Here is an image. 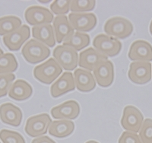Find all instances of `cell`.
I'll use <instances>...</instances> for the list:
<instances>
[{"label": "cell", "mask_w": 152, "mask_h": 143, "mask_svg": "<svg viewBox=\"0 0 152 143\" xmlns=\"http://www.w3.org/2000/svg\"><path fill=\"white\" fill-rule=\"evenodd\" d=\"M21 54L27 62L36 64L47 59L50 55V50L41 42L31 39L23 47Z\"/></svg>", "instance_id": "1"}, {"label": "cell", "mask_w": 152, "mask_h": 143, "mask_svg": "<svg viewBox=\"0 0 152 143\" xmlns=\"http://www.w3.org/2000/svg\"><path fill=\"white\" fill-rule=\"evenodd\" d=\"M107 34L116 39H125L129 37L133 31V25L129 20L123 17H113L108 19L104 24Z\"/></svg>", "instance_id": "2"}, {"label": "cell", "mask_w": 152, "mask_h": 143, "mask_svg": "<svg viewBox=\"0 0 152 143\" xmlns=\"http://www.w3.org/2000/svg\"><path fill=\"white\" fill-rule=\"evenodd\" d=\"M62 73V69L53 58H50L34 69L35 78L46 84H51Z\"/></svg>", "instance_id": "3"}, {"label": "cell", "mask_w": 152, "mask_h": 143, "mask_svg": "<svg viewBox=\"0 0 152 143\" xmlns=\"http://www.w3.org/2000/svg\"><path fill=\"white\" fill-rule=\"evenodd\" d=\"M54 59L62 69L65 70H74L78 63V55L74 49L66 46H58L53 53Z\"/></svg>", "instance_id": "4"}, {"label": "cell", "mask_w": 152, "mask_h": 143, "mask_svg": "<svg viewBox=\"0 0 152 143\" xmlns=\"http://www.w3.org/2000/svg\"><path fill=\"white\" fill-rule=\"evenodd\" d=\"M93 45L95 50L107 57L116 56L122 50L121 42L116 38L110 37L103 34L95 37Z\"/></svg>", "instance_id": "5"}, {"label": "cell", "mask_w": 152, "mask_h": 143, "mask_svg": "<svg viewBox=\"0 0 152 143\" xmlns=\"http://www.w3.org/2000/svg\"><path fill=\"white\" fill-rule=\"evenodd\" d=\"M52 120L47 114H41L28 118L24 131L31 137H40L47 133Z\"/></svg>", "instance_id": "6"}, {"label": "cell", "mask_w": 152, "mask_h": 143, "mask_svg": "<svg viewBox=\"0 0 152 143\" xmlns=\"http://www.w3.org/2000/svg\"><path fill=\"white\" fill-rule=\"evenodd\" d=\"M142 112L134 106H126L123 110L121 125L123 129L129 132L137 133L139 132L144 122Z\"/></svg>", "instance_id": "7"}, {"label": "cell", "mask_w": 152, "mask_h": 143, "mask_svg": "<svg viewBox=\"0 0 152 143\" xmlns=\"http://www.w3.org/2000/svg\"><path fill=\"white\" fill-rule=\"evenodd\" d=\"M128 77L133 83L146 84L151 79V64L144 61L132 62L129 66Z\"/></svg>", "instance_id": "8"}, {"label": "cell", "mask_w": 152, "mask_h": 143, "mask_svg": "<svg viewBox=\"0 0 152 143\" xmlns=\"http://www.w3.org/2000/svg\"><path fill=\"white\" fill-rule=\"evenodd\" d=\"M69 21L72 27L78 32H88L96 27L97 19L94 13L72 12L69 15Z\"/></svg>", "instance_id": "9"}, {"label": "cell", "mask_w": 152, "mask_h": 143, "mask_svg": "<svg viewBox=\"0 0 152 143\" xmlns=\"http://www.w3.org/2000/svg\"><path fill=\"white\" fill-rule=\"evenodd\" d=\"M24 18L30 25L35 26L50 24L53 21V15L48 9L41 6H31L24 13Z\"/></svg>", "instance_id": "10"}, {"label": "cell", "mask_w": 152, "mask_h": 143, "mask_svg": "<svg viewBox=\"0 0 152 143\" xmlns=\"http://www.w3.org/2000/svg\"><path fill=\"white\" fill-rule=\"evenodd\" d=\"M31 36V30L26 24H23L19 28L2 37L5 46L12 51H18L21 49L24 42Z\"/></svg>", "instance_id": "11"}, {"label": "cell", "mask_w": 152, "mask_h": 143, "mask_svg": "<svg viewBox=\"0 0 152 143\" xmlns=\"http://www.w3.org/2000/svg\"><path fill=\"white\" fill-rule=\"evenodd\" d=\"M107 60H108L107 56L92 47L83 50L78 56L79 66L88 69V71H94L100 64Z\"/></svg>", "instance_id": "12"}, {"label": "cell", "mask_w": 152, "mask_h": 143, "mask_svg": "<svg viewBox=\"0 0 152 143\" xmlns=\"http://www.w3.org/2000/svg\"><path fill=\"white\" fill-rule=\"evenodd\" d=\"M80 114V106L74 100H67L59 105L53 107L51 114L54 119L74 120L78 117Z\"/></svg>", "instance_id": "13"}, {"label": "cell", "mask_w": 152, "mask_h": 143, "mask_svg": "<svg viewBox=\"0 0 152 143\" xmlns=\"http://www.w3.org/2000/svg\"><path fill=\"white\" fill-rule=\"evenodd\" d=\"M128 56L133 61H152L151 45L145 40H135L132 43L129 50Z\"/></svg>", "instance_id": "14"}, {"label": "cell", "mask_w": 152, "mask_h": 143, "mask_svg": "<svg viewBox=\"0 0 152 143\" xmlns=\"http://www.w3.org/2000/svg\"><path fill=\"white\" fill-rule=\"evenodd\" d=\"M21 109L12 103L0 105V120L2 122L12 126H19L22 120Z\"/></svg>", "instance_id": "15"}, {"label": "cell", "mask_w": 152, "mask_h": 143, "mask_svg": "<svg viewBox=\"0 0 152 143\" xmlns=\"http://www.w3.org/2000/svg\"><path fill=\"white\" fill-rule=\"evenodd\" d=\"M94 72V76L97 84L103 88L110 86L114 79V66L111 61L107 60L97 66Z\"/></svg>", "instance_id": "16"}, {"label": "cell", "mask_w": 152, "mask_h": 143, "mask_svg": "<svg viewBox=\"0 0 152 143\" xmlns=\"http://www.w3.org/2000/svg\"><path fill=\"white\" fill-rule=\"evenodd\" d=\"M75 88V84L72 73H64L52 84L50 94L53 98H58L67 92L74 91Z\"/></svg>", "instance_id": "17"}, {"label": "cell", "mask_w": 152, "mask_h": 143, "mask_svg": "<svg viewBox=\"0 0 152 143\" xmlns=\"http://www.w3.org/2000/svg\"><path fill=\"white\" fill-rule=\"evenodd\" d=\"M53 31L55 38L58 43L66 40L75 32L69 19L66 15L56 16L53 19Z\"/></svg>", "instance_id": "18"}, {"label": "cell", "mask_w": 152, "mask_h": 143, "mask_svg": "<svg viewBox=\"0 0 152 143\" xmlns=\"http://www.w3.org/2000/svg\"><path fill=\"white\" fill-rule=\"evenodd\" d=\"M75 87L81 92H90L96 87L94 75L90 71L77 69L74 73Z\"/></svg>", "instance_id": "19"}, {"label": "cell", "mask_w": 152, "mask_h": 143, "mask_svg": "<svg viewBox=\"0 0 152 143\" xmlns=\"http://www.w3.org/2000/svg\"><path fill=\"white\" fill-rule=\"evenodd\" d=\"M32 35L34 40L41 42L48 47H53L56 44L55 34L53 26L50 24L35 26L32 28Z\"/></svg>", "instance_id": "20"}, {"label": "cell", "mask_w": 152, "mask_h": 143, "mask_svg": "<svg viewBox=\"0 0 152 143\" xmlns=\"http://www.w3.org/2000/svg\"><path fill=\"white\" fill-rule=\"evenodd\" d=\"M8 94L10 98L21 101L29 98L33 94V88L26 81L18 79L12 84Z\"/></svg>", "instance_id": "21"}, {"label": "cell", "mask_w": 152, "mask_h": 143, "mask_svg": "<svg viewBox=\"0 0 152 143\" xmlns=\"http://www.w3.org/2000/svg\"><path fill=\"white\" fill-rule=\"evenodd\" d=\"M75 129L74 122L67 120L52 121L49 126V133L56 138H65L70 136Z\"/></svg>", "instance_id": "22"}, {"label": "cell", "mask_w": 152, "mask_h": 143, "mask_svg": "<svg viewBox=\"0 0 152 143\" xmlns=\"http://www.w3.org/2000/svg\"><path fill=\"white\" fill-rule=\"evenodd\" d=\"M90 36L87 34L76 31L63 41V46L69 47L76 51H80L90 44Z\"/></svg>", "instance_id": "23"}, {"label": "cell", "mask_w": 152, "mask_h": 143, "mask_svg": "<svg viewBox=\"0 0 152 143\" xmlns=\"http://www.w3.org/2000/svg\"><path fill=\"white\" fill-rule=\"evenodd\" d=\"M21 26V20L17 16L8 15L0 18V36H5Z\"/></svg>", "instance_id": "24"}, {"label": "cell", "mask_w": 152, "mask_h": 143, "mask_svg": "<svg viewBox=\"0 0 152 143\" xmlns=\"http://www.w3.org/2000/svg\"><path fill=\"white\" fill-rule=\"evenodd\" d=\"M18 64L12 54H4L0 56V75L9 74L17 70Z\"/></svg>", "instance_id": "25"}, {"label": "cell", "mask_w": 152, "mask_h": 143, "mask_svg": "<svg viewBox=\"0 0 152 143\" xmlns=\"http://www.w3.org/2000/svg\"><path fill=\"white\" fill-rule=\"evenodd\" d=\"M96 2L93 0H73L71 1L70 9L72 12L85 13L92 11L95 8Z\"/></svg>", "instance_id": "26"}, {"label": "cell", "mask_w": 152, "mask_h": 143, "mask_svg": "<svg viewBox=\"0 0 152 143\" xmlns=\"http://www.w3.org/2000/svg\"><path fill=\"white\" fill-rule=\"evenodd\" d=\"M0 139L3 143H25L24 137L20 133L8 129L0 131Z\"/></svg>", "instance_id": "27"}, {"label": "cell", "mask_w": 152, "mask_h": 143, "mask_svg": "<svg viewBox=\"0 0 152 143\" xmlns=\"http://www.w3.org/2000/svg\"><path fill=\"white\" fill-rule=\"evenodd\" d=\"M139 138L142 143H152V119L145 120L139 130Z\"/></svg>", "instance_id": "28"}, {"label": "cell", "mask_w": 152, "mask_h": 143, "mask_svg": "<svg viewBox=\"0 0 152 143\" xmlns=\"http://www.w3.org/2000/svg\"><path fill=\"white\" fill-rule=\"evenodd\" d=\"M15 79V76L12 73L0 75V98L7 95Z\"/></svg>", "instance_id": "29"}, {"label": "cell", "mask_w": 152, "mask_h": 143, "mask_svg": "<svg viewBox=\"0 0 152 143\" xmlns=\"http://www.w3.org/2000/svg\"><path fill=\"white\" fill-rule=\"evenodd\" d=\"M71 1H62V0H56L50 5V9L54 14L57 16L65 15L69 12L70 9Z\"/></svg>", "instance_id": "30"}, {"label": "cell", "mask_w": 152, "mask_h": 143, "mask_svg": "<svg viewBox=\"0 0 152 143\" xmlns=\"http://www.w3.org/2000/svg\"><path fill=\"white\" fill-rule=\"evenodd\" d=\"M118 143H142L139 136L132 132L126 131L122 133Z\"/></svg>", "instance_id": "31"}, {"label": "cell", "mask_w": 152, "mask_h": 143, "mask_svg": "<svg viewBox=\"0 0 152 143\" xmlns=\"http://www.w3.org/2000/svg\"><path fill=\"white\" fill-rule=\"evenodd\" d=\"M31 143H56V142L51 139L49 136H43L34 139L33 141L31 142Z\"/></svg>", "instance_id": "32"}, {"label": "cell", "mask_w": 152, "mask_h": 143, "mask_svg": "<svg viewBox=\"0 0 152 143\" xmlns=\"http://www.w3.org/2000/svg\"><path fill=\"white\" fill-rule=\"evenodd\" d=\"M150 33L152 35V20L151 21V24H150Z\"/></svg>", "instance_id": "33"}, {"label": "cell", "mask_w": 152, "mask_h": 143, "mask_svg": "<svg viewBox=\"0 0 152 143\" xmlns=\"http://www.w3.org/2000/svg\"><path fill=\"white\" fill-rule=\"evenodd\" d=\"M85 143H99V142H97L96 141H94V140H91V141H88Z\"/></svg>", "instance_id": "34"}, {"label": "cell", "mask_w": 152, "mask_h": 143, "mask_svg": "<svg viewBox=\"0 0 152 143\" xmlns=\"http://www.w3.org/2000/svg\"><path fill=\"white\" fill-rule=\"evenodd\" d=\"M2 54H4V53H3V50H2V49L0 48V56H2Z\"/></svg>", "instance_id": "35"}]
</instances>
